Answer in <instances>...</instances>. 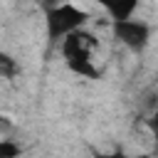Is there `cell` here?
I'll list each match as a JSON object with an SVG mask.
<instances>
[{"label":"cell","instance_id":"6","mask_svg":"<svg viewBox=\"0 0 158 158\" xmlns=\"http://www.w3.org/2000/svg\"><path fill=\"white\" fill-rule=\"evenodd\" d=\"M0 158H20V146L15 141L0 138Z\"/></svg>","mask_w":158,"mask_h":158},{"label":"cell","instance_id":"4","mask_svg":"<svg viewBox=\"0 0 158 158\" xmlns=\"http://www.w3.org/2000/svg\"><path fill=\"white\" fill-rule=\"evenodd\" d=\"M96 2L111 15V20H128L138 7V0H96Z\"/></svg>","mask_w":158,"mask_h":158},{"label":"cell","instance_id":"1","mask_svg":"<svg viewBox=\"0 0 158 158\" xmlns=\"http://www.w3.org/2000/svg\"><path fill=\"white\" fill-rule=\"evenodd\" d=\"M94 49H96V40H94V35H89L84 30H74L72 35H67L62 40V52L67 57L69 69L81 74V77H96L99 74V69L91 64Z\"/></svg>","mask_w":158,"mask_h":158},{"label":"cell","instance_id":"9","mask_svg":"<svg viewBox=\"0 0 158 158\" xmlns=\"http://www.w3.org/2000/svg\"><path fill=\"white\" fill-rule=\"evenodd\" d=\"M96 158H128V156H121V153H111V156H96Z\"/></svg>","mask_w":158,"mask_h":158},{"label":"cell","instance_id":"5","mask_svg":"<svg viewBox=\"0 0 158 158\" xmlns=\"http://www.w3.org/2000/svg\"><path fill=\"white\" fill-rule=\"evenodd\" d=\"M20 72V67H17V62L10 57V54H5V52H0V77H5V79H10V77H15Z\"/></svg>","mask_w":158,"mask_h":158},{"label":"cell","instance_id":"8","mask_svg":"<svg viewBox=\"0 0 158 158\" xmlns=\"http://www.w3.org/2000/svg\"><path fill=\"white\" fill-rule=\"evenodd\" d=\"M40 2H42L44 12H47V10H54V7H59V5L64 2V0H40Z\"/></svg>","mask_w":158,"mask_h":158},{"label":"cell","instance_id":"3","mask_svg":"<svg viewBox=\"0 0 158 158\" xmlns=\"http://www.w3.org/2000/svg\"><path fill=\"white\" fill-rule=\"evenodd\" d=\"M114 35L128 49L141 52L148 44V40H151V27L146 22H141V20H133V17H128V20H114Z\"/></svg>","mask_w":158,"mask_h":158},{"label":"cell","instance_id":"2","mask_svg":"<svg viewBox=\"0 0 158 158\" xmlns=\"http://www.w3.org/2000/svg\"><path fill=\"white\" fill-rule=\"evenodd\" d=\"M44 17H47V37H49V42H59L67 35H72L74 30H81L86 25V20H89V12L77 7V5H72V2H62L59 7L47 10Z\"/></svg>","mask_w":158,"mask_h":158},{"label":"cell","instance_id":"7","mask_svg":"<svg viewBox=\"0 0 158 158\" xmlns=\"http://www.w3.org/2000/svg\"><path fill=\"white\" fill-rule=\"evenodd\" d=\"M12 126H15V123H12L7 116H2V114H0V131H2V133H7V131H12Z\"/></svg>","mask_w":158,"mask_h":158}]
</instances>
